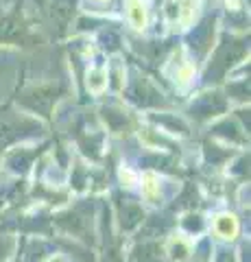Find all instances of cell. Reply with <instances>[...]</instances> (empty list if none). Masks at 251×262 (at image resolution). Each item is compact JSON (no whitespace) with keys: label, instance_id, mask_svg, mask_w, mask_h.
<instances>
[{"label":"cell","instance_id":"cell-1","mask_svg":"<svg viewBox=\"0 0 251 262\" xmlns=\"http://www.w3.org/2000/svg\"><path fill=\"white\" fill-rule=\"evenodd\" d=\"M214 232L221 236V238H236V234H238V221L234 214H216L214 216Z\"/></svg>","mask_w":251,"mask_h":262},{"label":"cell","instance_id":"cell-2","mask_svg":"<svg viewBox=\"0 0 251 262\" xmlns=\"http://www.w3.org/2000/svg\"><path fill=\"white\" fill-rule=\"evenodd\" d=\"M127 20L133 29L147 27V7L142 5V0H127Z\"/></svg>","mask_w":251,"mask_h":262},{"label":"cell","instance_id":"cell-3","mask_svg":"<svg viewBox=\"0 0 251 262\" xmlns=\"http://www.w3.org/2000/svg\"><path fill=\"white\" fill-rule=\"evenodd\" d=\"M142 192L147 199H155L157 192H159V177L153 175V173H147L142 179Z\"/></svg>","mask_w":251,"mask_h":262}]
</instances>
